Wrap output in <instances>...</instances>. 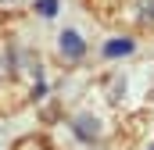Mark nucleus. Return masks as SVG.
Listing matches in <instances>:
<instances>
[{
    "label": "nucleus",
    "instance_id": "f257e3e1",
    "mask_svg": "<svg viewBox=\"0 0 154 150\" xmlns=\"http://www.w3.org/2000/svg\"><path fill=\"white\" fill-rule=\"evenodd\" d=\"M61 54H65L68 61H79V57L86 54V43L79 39V32H72V29H68V32H61Z\"/></svg>",
    "mask_w": 154,
    "mask_h": 150
},
{
    "label": "nucleus",
    "instance_id": "f03ea898",
    "mask_svg": "<svg viewBox=\"0 0 154 150\" xmlns=\"http://www.w3.org/2000/svg\"><path fill=\"white\" fill-rule=\"evenodd\" d=\"M75 136H79V140H86V143H90V140H97V136H100L97 118H86V114H82V118H75Z\"/></svg>",
    "mask_w": 154,
    "mask_h": 150
},
{
    "label": "nucleus",
    "instance_id": "7ed1b4c3",
    "mask_svg": "<svg viewBox=\"0 0 154 150\" xmlns=\"http://www.w3.org/2000/svg\"><path fill=\"white\" fill-rule=\"evenodd\" d=\"M129 50H133V39H115V43H108V46H104V54H108V57L129 54Z\"/></svg>",
    "mask_w": 154,
    "mask_h": 150
},
{
    "label": "nucleus",
    "instance_id": "20e7f679",
    "mask_svg": "<svg viewBox=\"0 0 154 150\" xmlns=\"http://www.w3.org/2000/svg\"><path fill=\"white\" fill-rule=\"evenodd\" d=\"M36 11L43 18H54V14H57V0H36Z\"/></svg>",
    "mask_w": 154,
    "mask_h": 150
},
{
    "label": "nucleus",
    "instance_id": "39448f33",
    "mask_svg": "<svg viewBox=\"0 0 154 150\" xmlns=\"http://www.w3.org/2000/svg\"><path fill=\"white\" fill-rule=\"evenodd\" d=\"M143 18H147V22H154V0H147V4H143Z\"/></svg>",
    "mask_w": 154,
    "mask_h": 150
}]
</instances>
